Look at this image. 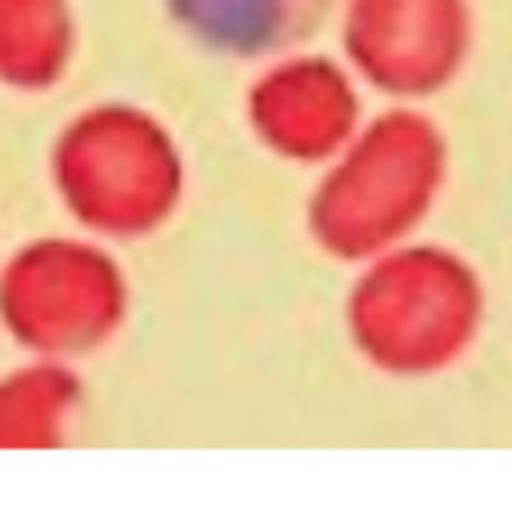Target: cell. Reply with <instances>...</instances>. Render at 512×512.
Segmentation results:
<instances>
[{
	"instance_id": "6da1fadb",
	"label": "cell",
	"mask_w": 512,
	"mask_h": 512,
	"mask_svg": "<svg viewBox=\"0 0 512 512\" xmlns=\"http://www.w3.org/2000/svg\"><path fill=\"white\" fill-rule=\"evenodd\" d=\"M441 176V140L423 117L391 113L355 140L346 162L328 176L315 225L337 252H369L396 239L427 207Z\"/></svg>"
},
{
	"instance_id": "7a4b0ae2",
	"label": "cell",
	"mask_w": 512,
	"mask_h": 512,
	"mask_svg": "<svg viewBox=\"0 0 512 512\" xmlns=\"http://www.w3.org/2000/svg\"><path fill=\"white\" fill-rule=\"evenodd\" d=\"M59 185L99 230H144L176 198L171 140L135 108L86 113L59 140Z\"/></svg>"
},
{
	"instance_id": "3957f363",
	"label": "cell",
	"mask_w": 512,
	"mask_h": 512,
	"mask_svg": "<svg viewBox=\"0 0 512 512\" xmlns=\"http://www.w3.org/2000/svg\"><path fill=\"white\" fill-rule=\"evenodd\" d=\"M351 319L373 360L391 369H432L463 346L477 319V292L450 256L405 252L360 283Z\"/></svg>"
},
{
	"instance_id": "277c9868",
	"label": "cell",
	"mask_w": 512,
	"mask_h": 512,
	"mask_svg": "<svg viewBox=\"0 0 512 512\" xmlns=\"http://www.w3.org/2000/svg\"><path fill=\"white\" fill-rule=\"evenodd\" d=\"M122 306V283L99 252L77 243H41L9 265L0 310L23 342L45 351H81L99 342Z\"/></svg>"
},
{
	"instance_id": "5b68a950",
	"label": "cell",
	"mask_w": 512,
	"mask_h": 512,
	"mask_svg": "<svg viewBox=\"0 0 512 512\" xmlns=\"http://www.w3.org/2000/svg\"><path fill=\"white\" fill-rule=\"evenodd\" d=\"M346 50L382 90L427 95L468 54V0H346Z\"/></svg>"
},
{
	"instance_id": "8992f818",
	"label": "cell",
	"mask_w": 512,
	"mask_h": 512,
	"mask_svg": "<svg viewBox=\"0 0 512 512\" xmlns=\"http://www.w3.org/2000/svg\"><path fill=\"white\" fill-rule=\"evenodd\" d=\"M252 122L279 153L319 158L355 126L351 81L328 59H292L265 72L252 90Z\"/></svg>"
},
{
	"instance_id": "52a82bcc",
	"label": "cell",
	"mask_w": 512,
	"mask_h": 512,
	"mask_svg": "<svg viewBox=\"0 0 512 512\" xmlns=\"http://www.w3.org/2000/svg\"><path fill=\"white\" fill-rule=\"evenodd\" d=\"M72 50L68 0H0V81L45 86Z\"/></svg>"
},
{
	"instance_id": "ba28073f",
	"label": "cell",
	"mask_w": 512,
	"mask_h": 512,
	"mask_svg": "<svg viewBox=\"0 0 512 512\" xmlns=\"http://www.w3.org/2000/svg\"><path fill=\"white\" fill-rule=\"evenodd\" d=\"M72 409V382L54 369L14 373L0 387V445H50Z\"/></svg>"
}]
</instances>
